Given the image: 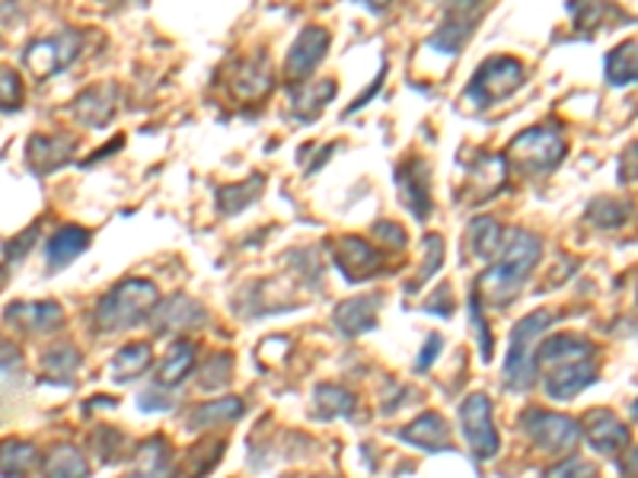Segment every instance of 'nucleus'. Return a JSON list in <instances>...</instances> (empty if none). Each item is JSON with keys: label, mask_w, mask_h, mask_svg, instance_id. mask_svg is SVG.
<instances>
[{"label": "nucleus", "mask_w": 638, "mask_h": 478, "mask_svg": "<svg viewBox=\"0 0 638 478\" xmlns=\"http://www.w3.org/2000/svg\"><path fill=\"white\" fill-rule=\"evenodd\" d=\"M539 259H543V243H539L536 233L524 230V227L505 230L498 256L488 262L476 284L482 303H488V307L514 303L521 297L524 284L531 281L536 266H539Z\"/></svg>", "instance_id": "obj_1"}, {"label": "nucleus", "mask_w": 638, "mask_h": 478, "mask_svg": "<svg viewBox=\"0 0 638 478\" xmlns=\"http://www.w3.org/2000/svg\"><path fill=\"white\" fill-rule=\"evenodd\" d=\"M160 290L144 281V277H128L122 284H115L112 290H106L93 310V325L97 332H125L135 328L138 322L151 319V313L157 310Z\"/></svg>", "instance_id": "obj_2"}, {"label": "nucleus", "mask_w": 638, "mask_h": 478, "mask_svg": "<svg viewBox=\"0 0 638 478\" xmlns=\"http://www.w3.org/2000/svg\"><path fill=\"white\" fill-rule=\"evenodd\" d=\"M552 322H556L552 313L539 310V313H531L514 325L511 341H508V358H505V367H501L505 386L511 392H531V386L539 376V367H536L539 338L552 328Z\"/></svg>", "instance_id": "obj_3"}, {"label": "nucleus", "mask_w": 638, "mask_h": 478, "mask_svg": "<svg viewBox=\"0 0 638 478\" xmlns=\"http://www.w3.org/2000/svg\"><path fill=\"white\" fill-rule=\"evenodd\" d=\"M524 80H527V70L518 57H488L478 64L467 96L476 108H488L514 96L524 87Z\"/></svg>", "instance_id": "obj_4"}, {"label": "nucleus", "mask_w": 638, "mask_h": 478, "mask_svg": "<svg viewBox=\"0 0 638 478\" xmlns=\"http://www.w3.org/2000/svg\"><path fill=\"white\" fill-rule=\"evenodd\" d=\"M521 430L527 434L536 450L549 453V456H569L575 450V443L582 440V425L569 415L559 412H546V409H527L521 415Z\"/></svg>", "instance_id": "obj_5"}, {"label": "nucleus", "mask_w": 638, "mask_h": 478, "mask_svg": "<svg viewBox=\"0 0 638 478\" xmlns=\"http://www.w3.org/2000/svg\"><path fill=\"white\" fill-rule=\"evenodd\" d=\"M460 430L476 460H492L501 450V434L495 427V409L485 392H470L460 402Z\"/></svg>", "instance_id": "obj_6"}, {"label": "nucleus", "mask_w": 638, "mask_h": 478, "mask_svg": "<svg viewBox=\"0 0 638 478\" xmlns=\"http://www.w3.org/2000/svg\"><path fill=\"white\" fill-rule=\"evenodd\" d=\"M569 154L565 138L549 125H533L511 141V159L527 172H549Z\"/></svg>", "instance_id": "obj_7"}, {"label": "nucleus", "mask_w": 638, "mask_h": 478, "mask_svg": "<svg viewBox=\"0 0 638 478\" xmlns=\"http://www.w3.org/2000/svg\"><path fill=\"white\" fill-rule=\"evenodd\" d=\"M492 0H450L441 29L431 36V49H437L441 54H460V49L467 46V39L473 36V29L478 26V20L485 16Z\"/></svg>", "instance_id": "obj_8"}, {"label": "nucleus", "mask_w": 638, "mask_h": 478, "mask_svg": "<svg viewBox=\"0 0 638 478\" xmlns=\"http://www.w3.org/2000/svg\"><path fill=\"white\" fill-rule=\"evenodd\" d=\"M332 262L339 266V271L345 274V281H352V284L371 281V277H377L383 271L380 246L371 243V240H361V236H342L332 246Z\"/></svg>", "instance_id": "obj_9"}, {"label": "nucleus", "mask_w": 638, "mask_h": 478, "mask_svg": "<svg viewBox=\"0 0 638 478\" xmlns=\"http://www.w3.org/2000/svg\"><path fill=\"white\" fill-rule=\"evenodd\" d=\"M543 389L549 399L556 402H572L575 396H582L587 386L597 383V364L594 358L587 361H569V364H552V367H543Z\"/></svg>", "instance_id": "obj_10"}, {"label": "nucleus", "mask_w": 638, "mask_h": 478, "mask_svg": "<svg viewBox=\"0 0 638 478\" xmlns=\"http://www.w3.org/2000/svg\"><path fill=\"white\" fill-rule=\"evenodd\" d=\"M80 46H84L80 33H58L52 39L33 42L26 49V67L36 77H52V74H58L61 67H67L77 57Z\"/></svg>", "instance_id": "obj_11"}, {"label": "nucleus", "mask_w": 638, "mask_h": 478, "mask_svg": "<svg viewBox=\"0 0 638 478\" xmlns=\"http://www.w3.org/2000/svg\"><path fill=\"white\" fill-rule=\"evenodd\" d=\"M582 437L600 456H620L629 450V427L623 425L610 409H594L582 425Z\"/></svg>", "instance_id": "obj_12"}, {"label": "nucleus", "mask_w": 638, "mask_h": 478, "mask_svg": "<svg viewBox=\"0 0 638 478\" xmlns=\"http://www.w3.org/2000/svg\"><path fill=\"white\" fill-rule=\"evenodd\" d=\"M326 52H329V33L319 29V26H307V29L294 39V46H291V52H288L284 77H288L291 83L307 80V77L319 67V61L326 57Z\"/></svg>", "instance_id": "obj_13"}, {"label": "nucleus", "mask_w": 638, "mask_h": 478, "mask_svg": "<svg viewBox=\"0 0 638 478\" xmlns=\"http://www.w3.org/2000/svg\"><path fill=\"white\" fill-rule=\"evenodd\" d=\"M151 322L160 335H179V332H195L208 322V313L199 300L176 294L166 303H157V310L151 313Z\"/></svg>", "instance_id": "obj_14"}, {"label": "nucleus", "mask_w": 638, "mask_h": 478, "mask_svg": "<svg viewBox=\"0 0 638 478\" xmlns=\"http://www.w3.org/2000/svg\"><path fill=\"white\" fill-rule=\"evenodd\" d=\"M396 189L403 205L412 211V217L425 220L431 217V189H428V166L422 159L412 163H399L396 169Z\"/></svg>", "instance_id": "obj_15"}, {"label": "nucleus", "mask_w": 638, "mask_h": 478, "mask_svg": "<svg viewBox=\"0 0 638 478\" xmlns=\"http://www.w3.org/2000/svg\"><path fill=\"white\" fill-rule=\"evenodd\" d=\"M7 322L26 335H49L54 328H61L64 310L54 300H39V303H13L7 307Z\"/></svg>", "instance_id": "obj_16"}, {"label": "nucleus", "mask_w": 638, "mask_h": 478, "mask_svg": "<svg viewBox=\"0 0 638 478\" xmlns=\"http://www.w3.org/2000/svg\"><path fill=\"white\" fill-rule=\"evenodd\" d=\"M399 440H406L409 447H419L425 453H444V450H450V427L437 412H425L412 425L399 430Z\"/></svg>", "instance_id": "obj_17"}, {"label": "nucleus", "mask_w": 638, "mask_h": 478, "mask_svg": "<svg viewBox=\"0 0 638 478\" xmlns=\"http://www.w3.org/2000/svg\"><path fill=\"white\" fill-rule=\"evenodd\" d=\"M597 348L582 338V335H552L546 341H539V351H536V367H552V364H569V361H587L594 358Z\"/></svg>", "instance_id": "obj_18"}, {"label": "nucleus", "mask_w": 638, "mask_h": 478, "mask_svg": "<svg viewBox=\"0 0 638 478\" xmlns=\"http://www.w3.org/2000/svg\"><path fill=\"white\" fill-rule=\"evenodd\" d=\"M246 412V402L237 399V396H220V399H212V402H202L189 412V422L186 427L189 430H208V427L217 425H233L240 422Z\"/></svg>", "instance_id": "obj_19"}, {"label": "nucleus", "mask_w": 638, "mask_h": 478, "mask_svg": "<svg viewBox=\"0 0 638 478\" xmlns=\"http://www.w3.org/2000/svg\"><path fill=\"white\" fill-rule=\"evenodd\" d=\"M377 307H380V297H352L345 303L335 307V328L345 335V338H358L365 332H371L377 325Z\"/></svg>", "instance_id": "obj_20"}, {"label": "nucleus", "mask_w": 638, "mask_h": 478, "mask_svg": "<svg viewBox=\"0 0 638 478\" xmlns=\"http://www.w3.org/2000/svg\"><path fill=\"white\" fill-rule=\"evenodd\" d=\"M508 179V163L498 154H485L473 163V172H470V198L473 202H488L492 195L501 192Z\"/></svg>", "instance_id": "obj_21"}, {"label": "nucleus", "mask_w": 638, "mask_h": 478, "mask_svg": "<svg viewBox=\"0 0 638 478\" xmlns=\"http://www.w3.org/2000/svg\"><path fill=\"white\" fill-rule=\"evenodd\" d=\"M42 456L26 440H0V478H33L39 473Z\"/></svg>", "instance_id": "obj_22"}, {"label": "nucleus", "mask_w": 638, "mask_h": 478, "mask_svg": "<svg viewBox=\"0 0 638 478\" xmlns=\"http://www.w3.org/2000/svg\"><path fill=\"white\" fill-rule=\"evenodd\" d=\"M192 367H195V341H192V338H176V341L166 348L163 361H160L157 383L169 389V386L182 383V379L192 373Z\"/></svg>", "instance_id": "obj_23"}, {"label": "nucleus", "mask_w": 638, "mask_h": 478, "mask_svg": "<svg viewBox=\"0 0 638 478\" xmlns=\"http://www.w3.org/2000/svg\"><path fill=\"white\" fill-rule=\"evenodd\" d=\"M90 463L74 443H54L42 460V478H87Z\"/></svg>", "instance_id": "obj_24"}, {"label": "nucleus", "mask_w": 638, "mask_h": 478, "mask_svg": "<svg viewBox=\"0 0 638 478\" xmlns=\"http://www.w3.org/2000/svg\"><path fill=\"white\" fill-rule=\"evenodd\" d=\"M154 367V348L151 341H131L125 348H118V354L112 358V379L115 383H131L141 373Z\"/></svg>", "instance_id": "obj_25"}, {"label": "nucleus", "mask_w": 638, "mask_h": 478, "mask_svg": "<svg viewBox=\"0 0 638 478\" xmlns=\"http://www.w3.org/2000/svg\"><path fill=\"white\" fill-rule=\"evenodd\" d=\"M90 246V230H84V227H77V223H67V227H61L58 233H54L52 240H49V249H46V256H49V266L52 268H67L84 249Z\"/></svg>", "instance_id": "obj_26"}, {"label": "nucleus", "mask_w": 638, "mask_h": 478, "mask_svg": "<svg viewBox=\"0 0 638 478\" xmlns=\"http://www.w3.org/2000/svg\"><path fill=\"white\" fill-rule=\"evenodd\" d=\"M84 367V358L74 345L58 341L42 354V373L49 383H74V376Z\"/></svg>", "instance_id": "obj_27"}, {"label": "nucleus", "mask_w": 638, "mask_h": 478, "mask_svg": "<svg viewBox=\"0 0 638 478\" xmlns=\"http://www.w3.org/2000/svg\"><path fill=\"white\" fill-rule=\"evenodd\" d=\"M467 240H470V249H473L478 262H492L501 249L505 227L495 217H476L467 230Z\"/></svg>", "instance_id": "obj_28"}, {"label": "nucleus", "mask_w": 638, "mask_h": 478, "mask_svg": "<svg viewBox=\"0 0 638 478\" xmlns=\"http://www.w3.org/2000/svg\"><path fill=\"white\" fill-rule=\"evenodd\" d=\"M607 83L610 87H633L638 83V42H623L607 54L603 64Z\"/></svg>", "instance_id": "obj_29"}, {"label": "nucleus", "mask_w": 638, "mask_h": 478, "mask_svg": "<svg viewBox=\"0 0 638 478\" xmlns=\"http://www.w3.org/2000/svg\"><path fill=\"white\" fill-rule=\"evenodd\" d=\"M112 112H115V90H112V87L87 90V93H80V100L74 103V115H77L84 125H90V128L106 125L109 118H112Z\"/></svg>", "instance_id": "obj_30"}, {"label": "nucleus", "mask_w": 638, "mask_h": 478, "mask_svg": "<svg viewBox=\"0 0 638 478\" xmlns=\"http://www.w3.org/2000/svg\"><path fill=\"white\" fill-rule=\"evenodd\" d=\"M268 90H271V67H266V61H243L233 80V93L243 103H253V100H263Z\"/></svg>", "instance_id": "obj_31"}, {"label": "nucleus", "mask_w": 638, "mask_h": 478, "mask_svg": "<svg viewBox=\"0 0 638 478\" xmlns=\"http://www.w3.org/2000/svg\"><path fill=\"white\" fill-rule=\"evenodd\" d=\"M314 402H317V412L322 422H332V418H352V415H355V409H358L355 392H348V389H342V386H332V383H322V386H317Z\"/></svg>", "instance_id": "obj_32"}, {"label": "nucleus", "mask_w": 638, "mask_h": 478, "mask_svg": "<svg viewBox=\"0 0 638 478\" xmlns=\"http://www.w3.org/2000/svg\"><path fill=\"white\" fill-rule=\"evenodd\" d=\"M74 154V141H64V138H33L29 141V163L39 169V172H49V169H58L64 159H71Z\"/></svg>", "instance_id": "obj_33"}, {"label": "nucleus", "mask_w": 638, "mask_h": 478, "mask_svg": "<svg viewBox=\"0 0 638 478\" xmlns=\"http://www.w3.org/2000/svg\"><path fill=\"white\" fill-rule=\"evenodd\" d=\"M173 476V456H169V447L160 440V437H151L141 443L138 450V478H169Z\"/></svg>", "instance_id": "obj_34"}, {"label": "nucleus", "mask_w": 638, "mask_h": 478, "mask_svg": "<svg viewBox=\"0 0 638 478\" xmlns=\"http://www.w3.org/2000/svg\"><path fill=\"white\" fill-rule=\"evenodd\" d=\"M332 96H335V83L332 80H322V83H314V87H297L291 108H294V115L301 121H310V118H317L319 108L329 106Z\"/></svg>", "instance_id": "obj_35"}, {"label": "nucleus", "mask_w": 638, "mask_h": 478, "mask_svg": "<svg viewBox=\"0 0 638 478\" xmlns=\"http://www.w3.org/2000/svg\"><path fill=\"white\" fill-rule=\"evenodd\" d=\"M233 379V354H227V351H217L212 354L208 361H205V367H199V389H205V392H217V389H224L227 383Z\"/></svg>", "instance_id": "obj_36"}, {"label": "nucleus", "mask_w": 638, "mask_h": 478, "mask_svg": "<svg viewBox=\"0 0 638 478\" xmlns=\"http://www.w3.org/2000/svg\"><path fill=\"white\" fill-rule=\"evenodd\" d=\"M259 185H263V179H253L250 185H227V189H220V192H217V205H220V211L230 217V214H237L240 208L253 205V202H256V195H259Z\"/></svg>", "instance_id": "obj_37"}, {"label": "nucleus", "mask_w": 638, "mask_h": 478, "mask_svg": "<svg viewBox=\"0 0 638 478\" xmlns=\"http://www.w3.org/2000/svg\"><path fill=\"white\" fill-rule=\"evenodd\" d=\"M422 249H425L428 256H425V262L422 266L425 268H419V274H416V281L409 284V294H419V287L422 284H428L437 271H441V262H444V243H441V236H425L422 240Z\"/></svg>", "instance_id": "obj_38"}, {"label": "nucleus", "mask_w": 638, "mask_h": 478, "mask_svg": "<svg viewBox=\"0 0 638 478\" xmlns=\"http://www.w3.org/2000/svg\"><path fill=\"white\" fill-rule=\"evenodd\" d=\"M587 217L597 223V227H620V223H626V217H629V205L626 202H620V198H600V202H594L590 208H587Z\"/></svg>", "instance_id": "obj_39"}, {"label": "nucleus", "mask_w": 638, "mask_h": 478, "mask_svg": "<svg viewBox=\"0 0 638 478\" xmlns=\"http://www.w3.org/2000/svg\"><path fill=\"white\" fill-rule=\"evenodd\" d=\"M482 307H485V303H482L478 290H473V294H470V325H473V332H476L482 361H492V332H488V322H485Z\"/></svg>", "instance_id": "obj_40"}, {"label": "nucleus", "mask_w": 638, "mask_h": 478, "mask_svg": "<svg viewBox=\"0 0 638 478\" xmlns=\"http://www.w3.org/2000/svg\"><path fill=\"white\" fill-rule=\"evenodd\" d=\"M23 103V80L13 67L0 64V112H13Z\"/></svg>", "instance_id": "obj_41"}, {"label": "nucleus", "mask_w": 638, "mask_h": 478, "mask_svg": "<svg viewBox=\"0 0 638 478\" xmlns=\"http://www.w3.org/2000/svg\"><path fill=\"white\" fill-rule=\"evenodd\" d=\"M97 437L106 440V443L93 440V450L100 453L103 463H118V460L125 456V434H122V430H115V427H100Z\"/></svg>", "instance_id": "obj_42"}, {"label": "nucleus", "mask_w": 638, "mask_h": 478, "mask_svg": "<svg viewBox=\"0 0 638 478\" xmlns=\"http://www.w3.org/2000/svg\"><path fill=\"white\" fill-rule=\"evenodd\" d=\"M569 7H572V20H575V26H578L582 33H590L597 23H603V13H607L600 0H572Z\"/></svg>", "instance_id": "obj_43"}, {"label": "nucleus", "mask_w": 638, "mask_h": 478, "mask_svg": "<svg viewBox=\"0 0 638 478\" xmlns=\"http://www.w3.org/2000/svg\"><path fill=\"white\" fill-rule=\"evenodd\" d=\"M546 478H600L597 476V469L587 463V460H578V456H569V460H562L559 466H552Z\"/></svg>", "instance_id": "obj_44"}, {"label": "nucleus", "mask_w": 638, "mask_h": 478, "mask_svg": "<svg viewBox=\"0 0 638 478\" xmlns=\"http://www.w3.org/2000/svg\"><path fill=\"white\" fill-rule=\"evenodd\" d=\"M373 240L386 249H406V230L396 220H383L373 227Z\"/></svg>", "instance_id": "obj_45"}, {"label": "nucleus", "mask_w": 638, "mask_h": 478, "mask_svg": "<svg viewBox=\"0 0 638 478\" xmlns=\"http://www.w3.org/2000/svg\"><path fill=\"white\" fill-rule=\"evenodd\" d=\"M138 405H141V412H169L176 405V399L169 396V389L163 392V386H151L138 396Z\"/></svg>", "instance_id": "obj_46"}, {"label": "nucleus", "mask_w": 638, "mask_h": 478, "mask_svg": "<svg viewBox=\"0 0 638 478\" xmlns=\"http://www.w3.org/2000/svg\"><path fill=\"white\" fill-rule=\"evenodd\" d=\"M425 310L428 313H434V316L450 319V313H454V294H450V287H441V290L428 300Z\"/></svg>", "instance_id": "obj_47"}, {"label": "nucleus", "mask_w": 638, "mask_h": 478, "mask_svg": "<svg viewBox=\"0 0 638 478\" xmlns=\"http://www.w3.org/2000/svg\"><path fill=\"white\" fill-rule=\"evenodd\" d=\"M444 351V338L441 335H428V341H425V348H422V354H419V367L416 371L419 373H425L431 371V364L437 361V354Z\"/></svg>", "instance_id": "obj_48"}, {"label": "nucleus", "mask_w": 638, "mask_h": 478, "mask_svg": "<svg viewBox=\"0 0 638 478\" xmlns=\"http://www.w3.org/2000/svg\"><path fill=\"white\" fill-rule=\"evenodd\" d=\"M20 364H23V354H20V348H16L13 341L0 338V373L20 371Z\"/></svg>", "instance_id": "obj_49"}, {"label": "nucleus", "mask_w": 638, "mask_h": 478, "mask_svg": "<svg viewBox=\"0 0 638 478\" xmlns=\"http://www.w3.org/2000/svg\"><path fill=\"white\" fill-rule=\"evenodd\" d=\"M626 20H638V0H610Z\"/></svg>", "instance_id": "obj_50"}, {"label": "nucleus", "mask_w": 638, "mask_h": 478, "mask_svg": "<svg viewBox=\"0 0 638 478\" xmlns=\"http://www.w3.org/2000/svg\"><path fill=\"white\" fill-rule=\"evenodd\" d=\"M623 473H626V476H636L638 478V447L626 450V460H623Z\"/></svg>", "instance_id": "obj_51"}, {"label": "nucleus", "mask_w": 638, "mask_h": 478, "mask_svg": "<svg viewBox=\"0 0 638 478\" xmlns=\"http://www.w3.org/2000/svg\"><path fill=\"white\" fill-rule=\"evenodd\" d=\"M365 3H371L373 10H383V7H386L390 0H365Z\"/></svg>", "instance_id": "obj_52"}]
</instances>
